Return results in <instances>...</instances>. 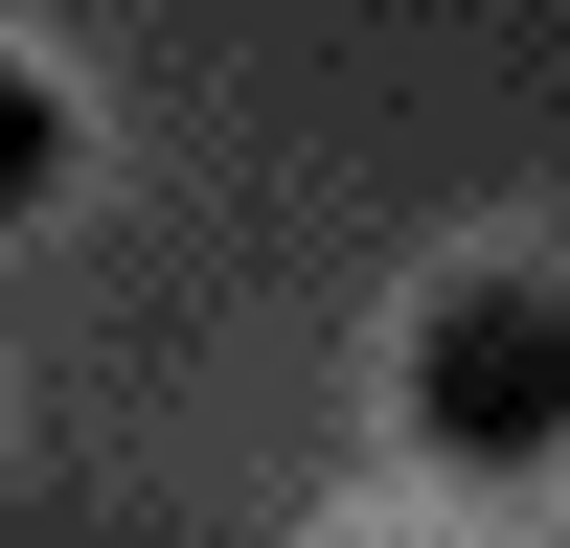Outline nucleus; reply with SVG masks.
I'll list each match as a JSON object with an SVG mask.
<instances>
[{
	"label": "nucleus",
	"instance_id": "1",
	"mask_svg": "<svg viewBox=\"0 0 570 548\" xmlns=\"http://www.w3.org/2000/svg\"><path fill=\"white\" fill-rule=\"evenodd\" d=\"M389 389H411V434H434L456 480H525V457H570V297L548 274H456Z\"/></svg>",
	"mask_w": 570,
	"mask_h": 548
},
{
	"label": "nucleus",
	"instance_id": "2",
	"mask_svg": "<svg viewBox=\"0 0 570 548\" xmlns=\"http://www.w3.org/2000/svg\"><path fill=\"white\" fill-rule=\"evenodd\" d=\"M46 183H69V91H46V69H0V228H23Z\"/></svg>",
	"mask_w": 570,
	"mask_h": 548
}]
</instances>
